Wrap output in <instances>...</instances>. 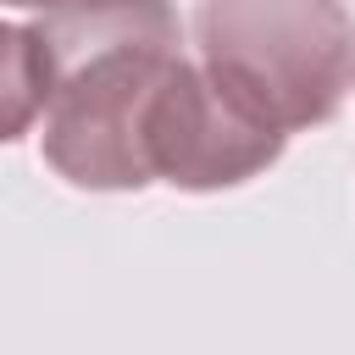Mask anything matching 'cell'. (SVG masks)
Listing matches in <instances>:
<instances>
[{
	"mask_svg": "<svg viewBox=\"0 0 355 355\" xmlns=\"http://www.w3.org/2000/svg\"><path fill=\"white\" fill-rule=\"evenodd\" d=\"M33 39L50 67L44 161L78 189H144L150 111L166 72L183 61L172 0H55Z\"/></svg>",
	"mask_w": 355,
	"mask_h": 355,
	"instance_id": "obj_1",
	"label": "cell"
},
{
	"mask_svg": "<svg viewBox=\"0 0 355 355\" xmlns=\"http://www.w3.org/2000/svg\"><path fill=\"white\" fill-rule=\"evenodd\" d=\"M194 50L283 133L322 128L355 78V22L338 0H200Z\"/></svg>",
	"mask_w": 355,
	"mask_h": 355,
	"instance_id": "obj_2",
	"label": "cell"
},
{
	"mask_svg": "<svg viewBox=\"0 0 355 355\" xmlns=\"http://www.w3.org/2000/svg\"><path fill=\"white\" fill-rule=\"evenodd\" d=\"M283 128L227 89L205 61H178L150 111V172L172 189L211 194L266 172L283 155Z\"/></svg>",
	"mask_w": 355,
	"mask_h": 355,
	"instance_id": "obj_3",
	"label": "cell"
},
{
	"mask_svg": "<svg viewBox=\"0 0 355 355\" xmlns=\"http://www.w3.org/2000/svg\"><path fill=\"white\" fill-rule=\"evenodd\" d=\"M0 44H6V139H22L33 122H44V105H50V67H44V50L33 39V22H6L0 28Z\"/></svg>",
	"mask_w": 355,
	"mask_h": 355,
	"instance_id": "obj_4",
	"label": "cell"
},
{
	"mask_svg": "<svg viewBox=\"0 0 355 355\" xmlns=\"http://www.w3.org/2000/svg\"><path fill=\"white\" fill-rule=\"evenodd\" d=\"M6 6H39V11H44V6H55V0H6Z\"/></svg>",
	"mask_w": 355,
	"mask_h": 355,
	"instance_id": "obj_5",
	"label": "cell"
}]
</instances>
